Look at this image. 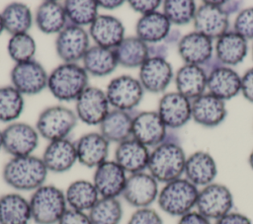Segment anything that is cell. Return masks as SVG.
I'll return each instance as SVG.
<instances>
[{
    "label": "cell",
    "mask_w": 253,
    "mask_h": 224,
    "mask_svg": "<svg viewBox=\"0 0 253 224\" xmlns=\"http://www.w3.org/2000/svg\"><path fill=\"white\" fill-rule=\"evenodd\" d=\"M119 65L125 68H139L149 57V46L136 36L126 37L114 49Z\"/></svg>",
    "instance_id": "e575fe53"
},
{
    "label": "cell",
    "mask_w": 253,
    "mask_h": 224,
    "mask_svg": "<svg viewBox=\"0 0 253 224\" xmlns=\"http://www.w3.org/2000/svg\"><path fill=\"white\" fill-rule=\"evenodd\" d=\"M199 190L187 179L179 178L166 183L159 190L157 203L159 208L171 215L181 217L196 206Z\"/></svg>",
    "instance_id": "5b68a950"
},
{
    "label": "cell",
    "mask_w": 253,
    "mask_h": 224,
    "mask_svg": "<svg viewBox=\"0 0 253 224\" xmlns=\"http://www.w3.org/2000/svg\"><path fill=\"white\" fill-rule=\"evenodd\" d=\"M133 115L129 112L110 110L99 124V132L111 143L117 144L131 138Z\"/></svg>",
    "instance_id": "f1b7e54d"
},
{
    "label": "cell",
    "mask_w": 253,
    "mask_h": 224,
    "mask_svg": "<svg viewBox=\"0 0 253 224\" xmlns=\"http://www.w3.org/2000/svg\"><path fill=\"white\" fill-rule=\"evenodd\" d=\"M127 3L128 6L134 12L140 14V16L157 11L161 5V1L159 0H129Z\"/></svg>",
    "instance_id": "f6af8a7d"
},
{
    "label": "cell",
    "mask_w": 253,
    "mask_h": 224,
    "mask_svg": "<svg viewBox=\"0 0 253 224\" xmlns=\"http://www.w3.org/2000/svg\"><path fill=\"white\" fill-rule=\"evenodd\" d=\"M126 180V172L115 160H107L95 168L92 183L100 197L119 198L123 194Z\"/></svg>",
    "instance_id": "5bb4252c"
},
{
    "label": "cell",
    "mask_w": 253,
    "mask_h": 224,
    "mask_svg": "<svg viewBox=\"0 0 253 224\" xmlns=\"http://www.w3.org/2000/svg\"><path fill=\"white\" fill-rule=\"evenodd\" d=\"M195 31L212 38H219L229 27L228 15L216 6L212 1H204L195 13L194 17Z\"/></svg>",
    "instance_id": "9a60e30c"
},
{
    "label": "cell",
    "mask_w": 253,
    "mask_h": 224,
    "mask_svg": "<svg viewBox=\"0 0 253 224\" xmlns=\"http://www.w3.org/2000/svg\"><path fill=\"white\" fill-rule=\"evenodd\" d=\"M216 6L222 9L227 15L235 13L239 9L240 2L238 1H212Z\"/></svg>",
    "instance_id": "681fc988"
},
{
    "label": "cell",
    "mask_w": 253,
    "mask_h": 224,
    "mask_svg": "<svg viewBox=\"0 0 253 224\" xmlns=\"http://www.w3.org/2000/svg\"><path fill=\"white\" fill-rule=\"evenodd\" d=\"M126 224H163V220L153 208L143 207L135 209Z\"/></svg>",
    "instance_id": "7bdbcfd3"
},
{
    "label": "cell",
    "mask_w": 253,
    "mask_h": 224,
    "mask_svg": "<svg viewBox=\"0 0 253 224\" xmlns=\"http://www.w3.org/2000/svg\"><path fill=\"white\" fill-rule=\"evenodd\" d=\"M207 87L210 93L220 100H229L241 91V78L233 69L217 66L208 75Z\"/></svg>",
    "instance_id": "4316f807"
},
{
    "label": "cell",
    "mask_w": 253,
    "mask_h": 224,
    "mask_svg": "<svg viewBox=\"0 0 253 224\" xmlns=\"http://www.w3.org/2000/svg\"><path fill=\"white\" fill-rule=\"evenodd\" d=\"M186 155L174 141L165 140L150 152L147 170L158 183H169L184 174Z\"/></svg>",
    "instance_id": "3957f363"
},
{
    "label": "cell",
    "mask_w": 253,
    "mask_h": 224,
    "mask_svg": "<svg viewBox=\"0 0 253 224\" xmlns=\"http://www.w3.org/2000/svg\"><path fill=\"white\" fill-rule=\"evenodd\" d=\"M57 224H92L88 212L67 208Z\"/></svg>",
    "instance_id": "ee69618b"
},
{
    "label": "cell",
    "mask_w": 253,
    "mask_h": 224,
    "mask_svg": "<svg viewBox=\"0 0 253 224\" xmlns=\"http://www.w3.org/2000/svg\"><path fill=\"white\" fill-rule=\"evenodd\" d=\"M158 193V182L144 171L127 176L122 196L127 204L137 209L149 207L157 200Z\"/></svg>",
    "instance_id": "4fadbf2b"
},
{
    "label": "cell",
    "mask_w": 253,
    "mask_h": 224,
    "mask_svg": "<svg viewBox=\"0 0 253 224\" xmlns=\"http://www.w3.org/2000/svg\"><path fill=\"white\" fill-rule=\"evenodd\" d=\"M88 215L92 224H120L124 209L119 198L100 197Z\"/></svg>",
    "instance_id": "f35d334b"
},
{
    "label": "cell",
    "mask_w": 253,
    "mask_h": 224,
    "mask_svg": "<svg viewBox=\"0 0 253 224\" xmlns=\"http://www.w3.org/2000/svg\"><path fill=\"white\" fill-rule=\"evenodd\" d=\"M37 51V43L29 34L11 36L7 43V52L15 63L33 60Z\"/></svg>",
    "instance_id": "ab89813d"
},
{
    "label": "cell",
    "mask_w": 253,
    "mask_h": 224,
    "mask_svg": "<svg viewBox=\"0 0 253 224\" xmlns=\"http://www.w3.org/2000/svg\"><path fill=\"white\" fill-rule=\"evenodd\" d=\"M214 224H252V222L245 214L231 211L215 220Z\"/></svg>",
    "instance_id": "7dc6e473"
},
{
    "label": "cell",
    "mask_w": 253,
    "mask_h": 224,
    "mask_svg": "<svg viewBox=\"0 0 253 224\" xmlns=\"http://www.w3.org/2000/svg\"><path fill=\"white\" fill-rule=\"evenodd\" d=\"M252 57H253V48H252Z\"/></svg>",
    "instance_id": "11a10c76"
},
{
    "label": "cell",
    "mask_w": 253,
    "mask_h": 224,
    "mask_svg": "<svg viewBox=\"0 0 253 224\" xmlns=\"http://www.w3.org/2000/svg\"><path fill=\"white\" fill-rule=\"evenodd\" d=\"M247 49V39L235 32H227L217 38L215 44L216 59L222 64L236 65L244 59Z\"/></svg>",
    "instance_id": "836d02e7"
},
{
    "label": "cell",
    "mask_w": 253,
    "mask_h": 224,
    "mask_svg": "<svg viewBox=\"0 0 253 224\" xmlns=\"http://www.w3.org/2000/svg\"><path fill=\"white\" fill-rule=\"evenodd\" d=\"M3 149V135H2V130H0V150Z\"/></svg>",
    "instance_id": "db71d44e"
},
{
    "label": "cell",
    "mask_w": 253,
    "mask_h": 224,
    "mask_svg": "<svg viewBox=\"0 0 253 224\" xmlns=\"http://www.w3.org/2000/svg\"><path fill=\"white\" fill-rule=\"evenodd\" d=\"M54 46L55 52L62 62L78 63L91 46L90 36L84 28L68 23L56 35Z\"/></svg>",
    "instance_id": "9c48e42d"
},
{
    "label": "cell",
    "mask_w": 253,
    "mask_h": 224,
    "mask_svg": "<svg viewBox=\"0 0 253 224\" xmlns=\"http://www.w3.org/2000/svg\"><path fill=\"white\" fill-rule=\"evenodd\" d=\"M177 224H211L208 218L198 211H190L179 218Z\"/></svg>",
    "instance_id": "c3c4849f"
},
{
    "label": "cell",
    "mask_w": 253,
    "mask_h": 224,
    "mask_svg": "<svg viewBox=\"0 0 253 224\" xmlns=\"http://www.w3.org/2000/svg\"><path fill=\"white\" fill-rule=\"evenodd\" d=\"M178 52L186 64L200 66L211 59L212 41L195 31L181 37L178 42Z\"/></svg>",
    "instance_id": "603a6c76"
},
{
    "label": "cell",
    "mask_w": 253,
    "mask_h": 224,
    "mask_svg": "<svg viewBox=\"0 0 253 224\" xmlns=\"http://www.w3.org/2000/svg\"><path fill=\"white\" fill-rule=\"evenodd\" d=\"M81 61L86 72L94 77L108 76L119 65L114 49L105 48L96 44L89 47Z\"/></svg>",
    "instance_id": "1f68e13d"
},
{
    "label": "cell",
    "mask_w": 253,
    "mask_h": 224,
    "mask_svg": "<svg viewBox=\"0 0 253 224\" xmlns=\"http://www.w3.org/2000/svg\"><path fill=\"white\" fill-rule=\"evenodd\" d=\"M196 207L197 211L209 220H217L231 212L232 193L226 186L211 183L199 190Z\"/></svg>",
    "instance_id": "ba28073f"
},
{
    "label": "cell",
    "mask_w": 253,
    "mask_h": 224,
    "mask_svg": "<svg viewBox=\"0 0 253 224\" xmlns=\"http://www.w3.org/2000/svg\"><path fill=\"white\" fill-rule=\"evenodd\" d=\"M241 92L246 100L253 103V67L249 68L241 77Z\"/></svg>",
    "instance_id": "bcb514c9"
},
{
    "label": "cell",
    "mask_w": 253,
    "mask_h": 224,
    "mask_svg": "<svg viewBox=\"0 0 253 224\" xmlns=\"http://www.w3.org/2000/svg\"><path fill=\"white\" fill-rule=\"evenodd\" d=\"M78 118L71 109L54 105L43 109L36 121V129L45 140L53 141L67 138L76 126Z\"/></svg>",
    "instance_id": "8992f818"
},
{
    "label": "cell",
    "mask_w": 253,
    "mask_h": 224,
    "mask_svg": "<svg viewBox=\"0 0 253 224\" xmlns=\"http://www.w3.org/2000/svg\"><path fill=\"white\" fill-rule=\"evenodd\" d=\"M234 32L245 39H253V7L238 13L234 21Z\"/></svg>",
    "instance_id": "b9f144b4"
},
{
    "label": "cell",
    "mask_w": 253,
    "mask_h": 224,
    "mask_svg": "<svg viewBox=\"0 0 253 224\" xmlns=\"http://www.w3.org/2000/svg\"><path fill=\"white\" fill-rule=\"evenodd\" d=\"M33 221L29 199L19 192L0 196V224H30Z\"/></svg>",
    "instance_id": "f546056e"
},
{
    "label": "cell",
    "mask_w": 253,
    "mask_h": 224,
    "mask_svg": "<svg viewBox=\"0 0 253 224\" xmlns=\"http://www.w3.org/2000/svg\"><path fill=\"white\" fill-rule=\"evenodd\" d=\"M1 16L5 31L11 36L28 33L34 23V15L30 7L22 2L7 4Z\"/></svg>",
    "instance_id": "d590c367"
},
{
    "label": "cell",
    "mask_w": 253,
    "mask_h": 224,
    "mask_svg": "<svg viewBox=\"0 0 253 224\" xmlns=\"http://www.w3.org/2000/svg\"><path fill=\"white\" fill-rule=\"evenodd\" d=\"M88 83L89 74L82 65L62 62L48 74L47 89L59 102H71L76 101Z\"/></svg>",
    "instance_id": "7a4b0ae2"
},
{
    "label": "cell",
    "mask_w": 253,
    "mask_h": 224,
    "mask_svg": "<svg viewBox=\"0 0 253 224\" xmlns=\"http://www.w3.org/2000/svg\"><path fill=\"white\" fill-rule=\"evenodd\" d=\"M196 5L192 0H166L163 2V14L174 25H186L194 20Z\"/></svg>",
    "instance_id": "60d3db41"
},
{
    "label": "cell",
    "mask_w": 253,
    "mask_h": 224,
    "mask_svg": "<svg viewBox=\"0 0 253 224\" xmlns=\"http://www.w3.org/2000/svg\"><path fill=\"white\" fill-rule=\"evenodd\" d=\"M42 159L48 173L68 172L78 162L75 143L68 138L49 141L43 150Z\"/></svg>",
    "instance_id": "ffe728a7"
},
{
    "label": "cell",
    "mask_w": 253,
    "mask_h": 224,
    "mask_svg": "<svg viewBox=\"0 0 253 224\" xmlns=\"http://www.w3.org/2000/svg\"><path fill=\"white\" fill-rule=\"evenodd\" d=\"M184 174L196 187H206L216 177L217 168L212 156L205 151H197L186 159Z\"/></svg>",
    "instance_id": "d4e9b609"
},
{
    "label": "cell",
    "mask_w": 253,
    "mask_h": 224,
    "mask_svg": "<svg viewBox=\"0 0 253 224\" xmlns=\"http://www.w3.org/2000/svg\"><path fill=\"white\" fill-rule=\"evenodd\" d=\"M62 4L68 23L81 28L90 27L99 15L97 0H66Z\"/></svg>",
    "instance_id": "8d00e7d4"
},
{
    "label": "cell",
    "mask_w": 253,
    "mask_h": 224,
    "mask_svg": "<svg viewBox=\"0 0 253 224\" xmlns=\"http://www.w3.org/2000/svg\"><path fill=\"white\" fill-rule=\"evenodd\" d=\"M226 115L224 101L211 95L204 93L194 99L192 103V117L204 126L212 127L218 125Z\"/></svg>",
    "instance_id": "cb8c5ba5"
},
{
    "label": "cell",
    "mask_w": 253,
    "mask_h": 224,
    "mask_svg": "<svg viewBox=\"0 0 253 224\" xmlns=\"http://www.w3.org/2000/svg\"><path fill=\"white\" fill-rule=\"evenodd\" d=\"M48 171L42 159L35 155L11 157L3 166L2 179L17 191H34L45 184Z\"/></svg>",
    "instance_id": "6da1fadb"
},
{
    "label": "cell",
    "mask_w": 253,
    "mask_h": 224,
    "mask_svg": "<svg viewBox=\"0 0 253 224\" xmlns=\"http://www.w3.org/2000/svg\"><path fill=\"white\" fill-rule=\"evenodd\" d=\"M48 74L37 60L15 63L10 72L11 85L24 96H34L47 88Z\"/></svg>",
    "instance_id": "8fae6325"
},
{
    "label": "cell",
    "mask_w": 253,
    "mask_h": 224,
    "mask_svg": "<svg viewBox=\"0 0 253 224\" xmlns=\"http://www.w3.org/2000/svg\"><path fill=\"white\" fill-rule=\"evenodd\" d=\"M157 112L166 127L178 128L192 117V103L178 92H169L159 100Z\"/></svg>",
    "instance_id": "d6986e66"
},
{
    "label": "cell",
    "mask_w": 253,
    "mask_h": 224,
    "mask_svg": "<svg viewBox=\"0 0 253 224\" xmlns=\"http://www.w3.org/2000/svg\"><path fill=\"white\" fill-rule=\"evenodd\" d=\"M25 107L24 95L12 85L0 87V122H15Z\"/></svg>",
    "instance_id": "74e56055"
},
{
    "label": "cell",
    "mask_w": 253,
    "mask_h": 224,
    "mask_svg": "<svg viewBox=\"0 0 253 224\" xmlns=\"http://www.w3.org/2000/svg\"><path fill=\"white\" fill-rule=\"evenodd\" d=\"M32 218L36 224H57L68 208L65 194L54 185H42L29 198Z\"/></svg>",
    "instance_id": "277c9868"
},
{
    "label": "cell",
    "mask_w": 253,
    "mask_h": 224,
    "mask_svg": "<svg viewBox=\"0 0 253 224\" xmlns=\"http://www.w3.org/2000/svg\"><path fill=\"white\" fill-rule=\"evenodd\" d=\"M67 207L88 212L98 201L100 195L92 181L80 179L68 185L64 190Z\"/></svg>",
    "instance_id": "d6a6232c"
},
{
    "label": "cell",
    "mask_w": 253,
    "mask_h": 224,
    "mask_svg": "<svg viewBox=\"0 0 253 224\" xmlns=\"http://www.w3.org/2000/svg\"><path fill=\"white\" fill-rule=\"evenodd\" d=\"M99 8H102L104 10L113 11L120 7H122L125 3L123 0H97Z\"/></svg>",
    "instance_id": "f907efd6"
},
{
    "label": "cell",
    "mask_w": 253,
    "mask_h": 224,
    "mask_svg": "<svg viewBox=\"0 0 253 224\" xmlns=\"http://www.w3.org/2000/svg\"><path fill=\"white\" fill-rule=\"evenodd\" d=\"M88 34L96 45L115 49L126 37L123 22L109 14H99L90 25Z\"/></svg>",
    "instance_id": "e0dca14e"
},
{
    "label": "cell",
    "mask_w": 253,
    "mask_h": 224,
    "mask_svg": "<svg viewBox=\"0 0 253 224\" xmlns=\"http://www.w3.org/2000/svg\"><path fill=\"white\" fill-rule=\"evenodd\" d=\"M172 77V66L165 58L148 57L139 67L137 79L144 91L158 94L165 91Z\"/></svg>",
    "instance_id": "ac0fdd59"
},
{
    "label": "cell",
    "mask_w": 253,
    "mask_h": 224,
    "mask_svg": "<svg viewBox=\"0 0 253 224\" xmlns=\"http://www.w3.org/2000/svg\"><path fill=\"white\" fill-rule=\"evenodd\" d=\"M77 161L87 168H97L108 160L110 142L100 132L83 134L75 143Z\"/></svg>",
    "instance_id": "44dd1931"
},
{
    "label": "cell",
    "mask_w": 253,
    "mask_h": 224,
    "mask_svg": "<svg viewBox=\"0 0 253 224\" xmlns=\"http://www.w3.org/2000/svg\"><path fill=\"white\" fill-rule=\"evenodd\" d=\"M5 31L4 29V24H3V20H2V16L0 13V35H2V33Z\"/></svg>",
    "instance_id": "f5cc1de1"
},
{
    "label": "cell",
    "mask_w": 253,
    "mask_h": 224,
    "mask_svg": "<svg viewBox=\"0 0 253 224\" xmlns=\"http://www.w3.org/2000/svg\"><path fill=\"white\" fill-rule=\"evenodd\" d=\"M166 128L157 112H141L133 115L131 137L146 147H156L166 140Z\"/></svg>",
    "instance_id": "2e32d148"
},
{
    "label": "cell",
    "mask_w": 253,
    "mask_h": 224,
    "mask_svg": "<svg viewBox=\"0 0 253 224\" xmlns=\"http://www.w3.org/2000/svg\"><path fill=\"white\" fill-rule=\"evenodd\" d=\"M106 92L98 87L88 86L75 101L78 120L87 125H99L110 112Z\"/></svg>",
    "instance_id": "7c38bea8"
},
{
    "label": "cell",
    "mask_w": 253,
    "mask_h": 224,
    "mask_svg": "<svg viewBox=\"0 0 253 224\" xmlns=\"http://www.w3.org/2000/svg\"><path fill=\"white\" fill-rule=\"evenodd\" d=\"M149 156L148 147L131 137L117 145L114 160L131 175L147 170Z\"/></svg>",
    "instance_id": "7402d4cb"
},
{
    "label": "cell",
    "mask_w": 253,
    "mask_h": 224,
    "mask_svg": "<svg viewBox=\"0 0 253 224\" xmlns=\"http://www.w3.org/2000/svg\"><path fill=\"white\" fill-rule=\"evenodd\" d=\"M248 162H249V165L251 167V169L253 170V150L251 151L250 155H249V159H248Z\"/></svg>",
    "instance_id": "816d5d0a"
},
{
    "label": "cell",
    "mask_w": 253,
    "mask_h": 224,
    "mask_svg": "<svg viewBox=\"0 0 253 224\" xmlns=\"http://www.w3.org/2000/svg\"><path fill=\"white\" fill-rule=\"evenodd\" d=\"M105 92L113 109L131 112L141 102L144 89L138 79L125 74L113 78Z\"/></svg>",
    "instance_id": "52a82bcc"
},
{
    "label": "cell",
    "mask_w": 253,
    "mask_h": 224,
    "mask_svg": "<svg viewBox=\"0 0 253 224\" xmlns=\"http://www.w3.org/2000/svg\"><path fill=\"white\" fill-rule=\"evenodd\" d=\"M3 150L11 157L33 155L38 148L40 134L36 127L29 123L15 121L3 130Z\"/></svg>",
    "instance_id": "30bf717a"
},
{
    "label": "cell",
    "mask_w": 253,
    "mask_h": 224,
    "mask_svg": "<svg viewBox=\"0 0 253 224\" xmlns=\"http://www.w3.org/2000/svg\"><path fill=\"white\" fill-rule=\"evenodd\" d=\"M207 83V71L199 65L185 64L178 69L175 75L177 92L189 100L203 95Z\"/></svg>",
    "instance_id": "83f0119b"
},
{
    "label": "cell",
    "mask_w": 253,
    "mask_h": 224,
    "mask_svg": "<svg viewBox=\"0 0 253 224\" xmlns=\"http://www.w3.org/2000/svg\"><path fill=\"white\" fill-rule=\"evenodd\" d=\"M171 23L158 11L142 15L135 24V36L147 44H155L166 39L170 34Z\"/></svg>",
    "instance_id": "4dcf8cb0"
},
{
    "label": "cell",
    "mask_w": 253,
    "mask_h": 224,
    "mask_svg": "<svg viewBox=\"0 0 253 224\" xmlns=\"http://www.w3.org/2000/svg\"><path fill=\"white\" fill-rule=\"evenodd\" d=\"M34 22L45 35H57L68 24L63 4L54 0L43 1L37 7Z\"/></svg>",
    "instance_id": "484cf974"
}]
</instances>
